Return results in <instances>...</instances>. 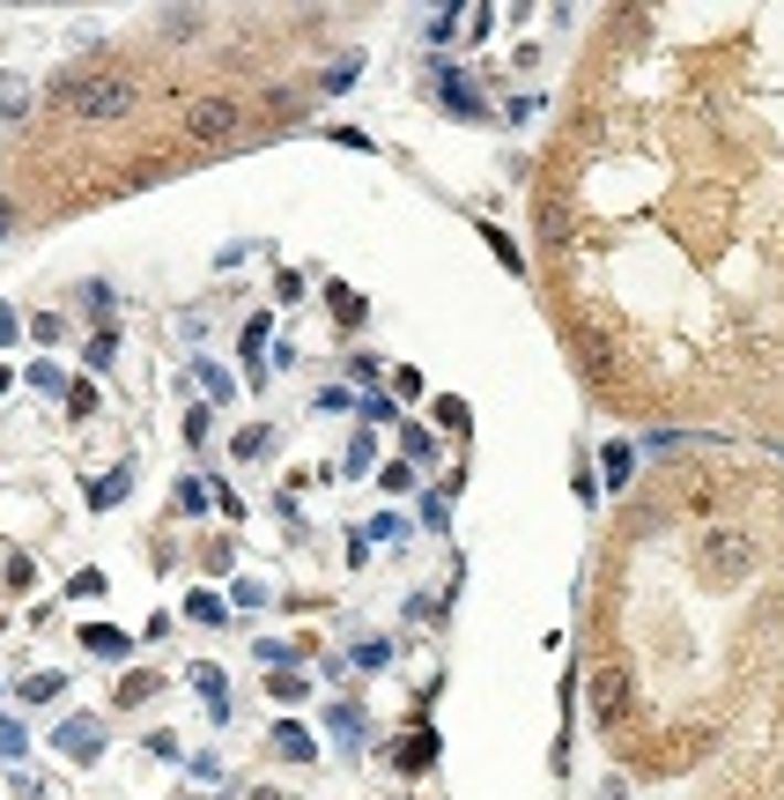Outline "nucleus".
I'll use <instances>...</instances> for the list:
<instances>
[{"instance_id":"obj_10","label":"nucleus","mask_w":784,"mask_h":800,"mask_svg":"<svg viewBox=\"0 0 784 800\" xmlns=\"http://www.w3.org/2000/svg\"><path fill=\"white\" fill-rule=\"evenodd\" d=\"M186 608H193L200 623H222V600H215V593H193V600H186Z\"/></svg>"},{"instance_id":"obj_1","label":"nucleus","mask_w":784,"mask_h":800,"mask_svg":"<svg viewBox=\"0 0 784 800\" xmlns=\"http://www.w3.org/2000/svg\"><path fill=\"white\" fill-rule=\"evenodd\" d=\"M60 104H67V119H126L134 104H141V90H134V75H67L60 82Z\"/></svg>"},{"instance_id":"obj_9","label":"nucleus","mask_w":784,"mask_h":800,"mask_svg":"<svg viewBox=\"0 0 784 800\" xmlns=\"http://www.w3.org/2000/svg\"><path fill=\"white\" fill-rule=\"evenodd\" d=\"M540 230H548V245H563V230H570V223H563V208H555V200L540 208Z\"/></svg>"},{"instance_id":"obj_5","label":"nucleus","mask_w":784,"mask_h":800,"mask_svg":"<svg viewBox=\"0 0 784 800\" xmlns=\"http://www.w3.org/2000/svg\"><path fill=\"white\" fill-rule=\"evenodd\" d=\"M274 749L289 756V764H311V734H296V726H282V734H274Z\"/></svg>"},{"instance_id":"obj_8","label":"nucleus","mask_w":784,"mask_h":800,"mask_svg":"<svg viewBox=\"0 0 784 800\" xmlns=\"http://www.w3.org/2000/svg\"><path fill=\"white\" fill-rule=\"evenodd\" d=\"M430 756H437V734H415V741H407V756H400V764H407V771H422Z\"/></svg>"},{"instance_id":"obj_7","label":"nucleus","mask_w":784,"mask_h":800,"mask_svg":"<svg viewBox=\"0 0 784 800\" xmlns=\"http://www.w3.org/2000/svg\"><path fill=\"white\" fill-rule=\"evenodd\" d=\"M119 497H126V467H112V475L89 490V504H119Z\"/></svg>"},{"instance_id":"obj_6","label":"nucleus","mask_w":784,"mask_h":800,"mask_svg":"<svg viewBox=\"0 0 784 800\" xmlns=\"http://www.w3.org/2000/svg\"><path fill=\"white\" fill-rule=\"evenodd\" d=\"M82 645H89V652H104V660H119V652H126V638H119V630H97V623H89V630H82Z\"/></svg>"},{"instance_id":"obj_2","label":"nucleus","mask_w":784,"mask_h":800,"mask_svg":"<svg viewBox=\"0 0 784 800\" xmlns=\"http://www.w3.org/2000/svg\"><path fill=\"white\" fill-rule=\"evenodd\" d=\"M570 349H578V364H585V371L600 378V386H607V378L622 371V356H614V341H607V334H600L592 319H578V326H570Z\"/></svg>"},{"instance_id":"obj_11","label":"nucleus","mask_w":784,"mask_h":800,"mask_svg":"<svg viewBox=\"0 0 784 800\" xmlns=\"http://www.w3.org/2000/svg\"><path fill=\"white\" fill-rule=\"evenodd\" d=\"M607 482H629V445H607Z\"/></svg>"},{"instance_id":"obj_4","label":"nucleus","mask_w":784,"mask_h":800,"mask_svg":"<svg viewBox=\"0 0 784 800\" xmlns=\"http://www.w3.org/2000/svg\"><path fill=\"white\" fill-rule=\"evenodd\" d=\"M622 690H629V675H622V667H600V682H592V719L600 726L622 719Z\"/></svg>"},{"instance_id":"obj_3","label":"nucleus","mask_w":784,"mask_h":800,"mask_svg":"<svg viewBox=\"0 0 784 800\" xmlns=\"http://www.w3.org/2000/svg\"><path fill=\"white\" fill-rule=\"evenodd\" d=\"M237 104L230 97H208V104H193V141H208V149H222V141H237Z\"/></svg>"},{"instance_id":"obj_12","label":"nucleus","mask_w":784,"mask_h":800,"mask_svg":"<svg viewBox=\"0 0 784 800\" xmlns=\"http://www.w3.org/2000/svg\"><path fill=\"white\" fill-rule=\"evenodd\" d=\"M600 800H629V786H607V793H600Z\"/></svg>"}]
</instances>
